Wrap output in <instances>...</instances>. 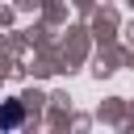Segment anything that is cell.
I'll use <instances>...</instances> for the list:
<instances>
[{"label": "cell", "instance_id": "1", "mask_svg": "<svg viewBox=\"0 0 134 134\" xmlns=\"http://www.w3.org/2000/svg\"><path fill=\"white\" fill-rule=\"evenodd\" d=\"M17 121H21V109H17V105H8V109L0 113V126H17Z\"/></svg>", "mask_w": 134, "mask_h": 134}]
</instances>
